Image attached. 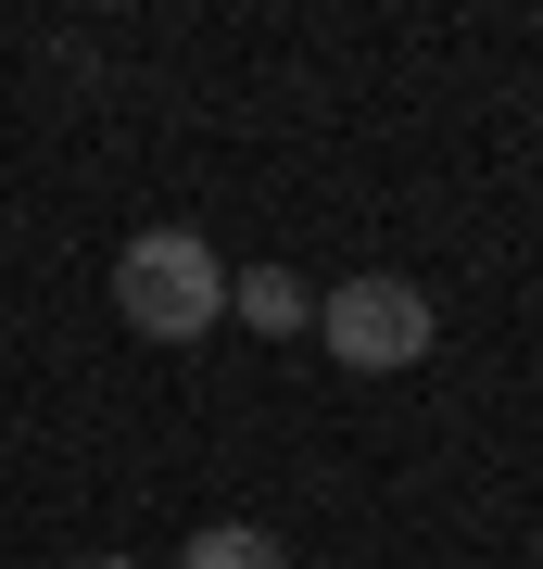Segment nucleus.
<instances>
[{"instance_id":"1","label":"nucleus","mask_w":543,"mask_h":569,"mask_svg":"<svg viewBox=\"0 0 543 569\" xmlns=\"http://www.w3.org/2000/svg\"><path fill=\"white\" fill-rule=\"evenodd\" d=\"M114 317L140 329V342H202V329L228 317V266L202 253V228H140V241L114 253Z\"/></svg>"},{"instance_id":"2","label":"nucleus","mask_w":543,"mask_h":569,"mask_svg":"<svg viewBox=\"0 0 543 569\" xmlns=\"http://www.w3.org/2000/svg\"><path fill=\"white\" fill-rule=\"evenodd\" d=\"M316 329H329L342 367H418L443 317H430L418 279H342V291H316Z\"/></svg>"},{"instance_id":"3","label":"nucleus","mask_w":543,"mask_h":569,"mask_svg":"<svg viewBox=\"0 0 543 569\" xmlns=\"http://www.w3.org/2000/svg\"><path fill=\"white\" fill-rule=\"evenodd\" d=\"M228 317H253L265 342H291L316 305H303V279H291V266H253V279H228Z\"/></svg>"},{"instance_id":"4","label":"nucleus","mask_w":543,"mask_h":569,"mask_svg":"<svg viewBox=\"0 0 543 569\" xmlns=\"http://www.w3.org/2000/svg\"><path fill=\"white\" fill-rule=\"evenodd\" d=\"M178 569H291V545H279V531H253V519H215V531H190Z\"/></svg>"},{"instance_id":"5","label":"nucleus","mask_w":543,"mask_h":569,"mask_svg":"<svg viewBox=\"0 0 543 569\" xmlns=\"http://www.w3.org/2000/svg\"><path fill=\"white\" fill-rule=\"evenodd\" d=\"M77 569H140V557H77Z\"/></svg>"}]
</instances>
